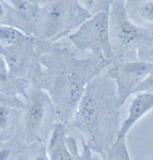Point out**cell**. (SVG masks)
Returning <instances> with one entry per match:
<instances>
[{"label":"cell","mask_w":153,"mask_h":160,"mask_svg":"<svg viewBox=\"0 0 153 160\" xmlns=\"http://www.w3.org/2000/svg\"><path fill=\"white\" fill-rule=\"evenodd\" d=\"M66 16V7L62 1H56L48 8L46 13L45 30L44 35L46 38H53L60 31Z\"/></svg>","instance_id":"obj_7"},{"label":"cell","mask_w":153,"mask_h":160,"mask_svg":"<svg viewBox=\"0 0 153 160\" xmlns=\"http://www.w3.org/2000/svg\"><path fill=\"white\" fill-rule=\"evenodd\" d=\"M46 115V99L41 92L33 93L26 112V128L29 131H35L42 125Z\"/></svg>","instance_id":"obj_6"},{"label":"cell","mask_w":153,"mask_h":160,"mask_svg":"<svg viewBox=\"0 0 153 160\" xmlns=\"http://www.w3.org/2000/svg\"><path fill=\"white\" fill-rule=\"evenodd\" d=\"M69 40L82 50H91L110 57L113 49L110 43V14L100 11L84 22L69 35Z\"/></svg>","instance_id":"obj_1"},{"label":"cell","mask_w":153,"mask_h":160,"mask_svg":"<svg viewBox=\"0 0 153 160\" xmlns=\"http://www.w3.org/2000/svg\"><path fill=\"white\" fill-rule=\"evenodd\" d=\"M47 155L48 158L53 160L73 159L66 148V128L60 123L54 125L51 130L50 139L47 145Z\"/></svg>","instance_id":"obj_5"},{"label":"cell","mask_w":153,"mask_h":160,"mask_svg":"<svg viewBox=\"0 0 153 160\" xmlns=\"http://www.w3.org/2000/svg\"><path fill=\"white\" fill-rule=\"evenodd\" d=\"M28 1H29L30 3H35V2H37L38 0H28Z\"/></svg>","instance_id":"obj_16"},{"label":"cell","mask_w":153,"mask_h":160,"mask_svg":"<svg viewBox=\"0 0 153 160\" xmlns=\"http://www.w3.org/2000/svg\"><path fill=\"white\" fill-rule=\"evenodd\" d=\"M3 15H4V9H3V7H2V4L0 3V19L3 17Z\"/></svg>","instance_id":"obj_15"},{"label":"cell","mask_w":153,"mask_h":160,"mask_svg":"<svg viewBox=\"0 0 153 160\" xmlns=\"http://www.w3.org/2000/svg\"><path fill=\"white\" fill-rule=\"evenodd\" d=\"M10 110L6 106L0 105V129H4L9 125Z\"/></svg>","instance_id":"obj_11"},{"label":"cell","mask_w":153,"mask_h":160,"mask_svg":"<svg viewBox=\"0 0 153 160\" xmlns=\"http://www.w3.org/2000/svg\"><path fill=\"white\" fill-rule=\"evenodd\" d=\"M8 75V68L6 63V59L0 55V80H6Z\"/></svg>","instance_id":"obj_12"},{"label":"cell","mask_w":153,"mask_h":160,"mask_svg":"<svg viewBox=\"0 0 153 160\" xmlns=\"http://www.w3.org/2000/svg\"><path fill=\"white\" fill-rule=\"evenodd\" d=\"M141 91H152L153 92V69L141 80L140 82H139L138 84H137V87L135 88L133 93L141 92Z\"/></svg>","instance_id":"obj_9"},{"label":"cell","mask_w":153,"mask_h":160,"mask_svg":"<svg viewBox=\"0 0 153 160\" xmlns=\"http://www.w3.org/2000/svg\"><path fill=\"white\" fill-rule=\"evenodd\" d=\"M151 55H152V56H153V50H152V52H151Z\"/></svg>","instance_id":"obj_17"},{"label":"cell","mask_w":153,"mask_h":160,"mask_svg":"<svg viewBox=\"0 0 153 160\" xmlns=\"http://www.w3.org/2000/svg\"><path fill=\"white\" fill-rule=\"evenodd\" d=\"M80 4L87 10H91L93 9V7L95 6V2L97 0H79Z\"/></svg>","instance_id":"obj_13"},{"label":"cell","mask_w":153,"mask_h":160,"mask_svg":"<svg viewBox=\"0 0 153 160\" xmlns=\"http://www.w3.org/2000/svg\"><path fill=\"white\" fill-rule=\"evenodd\" d=\"M10 149L9 148H3V149H0V160H6L9 158L10 156Z\"/></svg>","instance_id":"obj_14"},{"label":"cell","mask_w":153,"mask_h":160,"mask_svg":"<svg viewBox=\"0 0 153 160\" xmlns=\"http://www.w3.org/2000/svg\"><path fill=\"white\" fill-rule=\"evenodd\" d=\"M141 14L147 22H153V0H149L144 4L141 9Z\"/></svg>","instance_id":"obj_10"},{"label":"cell","mask_w":153,"mask_h":160,"mask_svg":"<svg viewBox=\"0 0 153 160\" xmlns=\"http://www.w3.org/2000/svg\"><path fill=\"white\" fill-rule=\"evenodd\" d=\"M24 38V34L14 27L0 26V42L4 45H13L19 42Z\"/></svg>","instance_id":"obj_8"},{"label":"cell","mask_w":153,"mask_h":160,"mask_svg":"<svg viewBox=\"0 0 153 160\" xmlns=\"http://www.w3.org/2000/svg\"><path fill=\"white\" fill-rule=\"evenodd\" d=\"M110 22L117 40L122 45H132L135 41L138 40L139 35H140V31L129 19L125 8H124L121 0L113 1Z\"/></svg>","instance_id":"obj_3"},{"label":"cell","mask_w":153,"mask_h":160,"mask_svg":"<svg viewBox=\"0 0 153 160\" xmlns=\"http://www.w3.org/2000/svg\"><path fill=\"white\" fill-rule=\"evenodd\" d=\"M153 109V92L152 91H141L136 92L135 96L129 104L128 114L124 118L120 129L117 132L116 141L125 140L126 135L133 128V126L141 120L147 113Z\"/></svg>","instance_id":"obj_2"},{"label":"cell","mask_w":153,"mask_h":160,"mask_svg":"<svg viewBox=\"0 0 153 160\" xmlns=\"http://www.w3.org/2000/svg\"><path fill=\"white\" fill-rule=\"evenodd\" d=\"M76 113V123L79 128L89 130L94 125L98 114V105L91 91L86 92L80 97Z\"/></svg>","instance_id":"obj_4"}]
</instances>
